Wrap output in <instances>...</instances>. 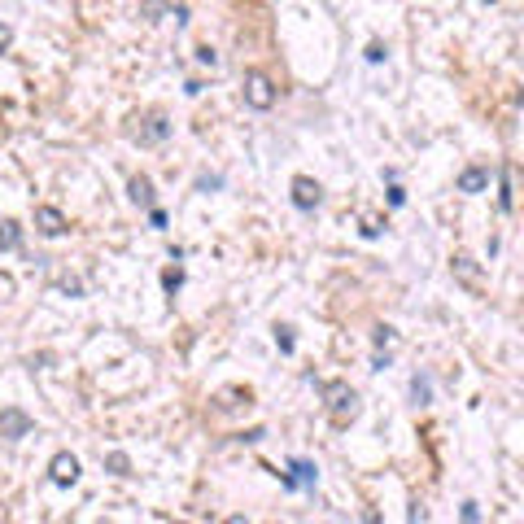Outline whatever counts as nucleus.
Returning <instances> with one entry per match:
<instances>
[{"label":"nucleus","mask_w":524,"mask_h":524,"mask_svg":"<svg viewBox=\"0 0 524 524\" xmlns=\"http://www.w3.org/2000/svg\"><path fill=\"white\" fill-rule=\"evenodd\" d=\"M319 393L328 398V411H332V420H337V424H345V420H354V415H359V393L345 385V380H324Z\"/></svg>","instance_id":"f257e3e1"},{"label":"nucleus","mask_w":524,"mask_h":524,"mask_svg":"<svg viewBox=\"0 0 524 524\" xmlns=\"http://www.w3.org/2000/svg\"><path fill=\"white\" fill-rule=\"evenodd\" d=\"M245 105L249 110H271L276 105V83L262 75V70H249L245 75Z\"/></svg>","instance_id":"f03ea898"},{"label":"nucleus","mask_w":524,"mask_h":524,"mask_svg":"<svg viewBox=\"0 0 524 524\" xmlns=\"http://www.w3.org/2000/svg\"><path fill=\"white\" fill-rule=\"evenodd\" d=\"M35 428V420L27 411H18V407H5L0 411V437H9V442H18V437H27Z\"/></svg>","instance_id":"7ed1b4c3"},{"label":"nucleus","mask_w":524,"mask_h":524,"mask_svg":"<svg viewBox=\"0 0 524 524\" xmlns=\"http://www.w3.org/2000/svg\"><path fill=\"white\" fill-rule=\"evenodd\" d=\"M315 463H306V459H293L289 463V472H280V481H284V490H315Z\"/></svg>","instance_id":"20e7f679"},{"label":"nucleus","mask_w":524,"mask_h":524,"mask_svg":"<svg viewBox=\"0 0 524 524\" xmlns=\"http://www.w3.org/2000/svg\"><path fill=\"white\" fill-rule=\"evenodd\" d=\"M319 201H324V188H319L311 175H297L293 180V206L297 210H315Z\"/></svg>","instance_id":"39448f33"},{"label":"nucleus","mask_w":524,"mask_h":524,"mask_svg":"<svg viewBox=\"0 0 524 524\" xmlns=\"http://www.w3.org/2000/svg\"><path fill=\"white\" fill-rule=\"evenodd\" d=\"M49 476H53V485H75L79 481V459L75 455H53V463H49Z\"/></svg>","instance_id":"423d86ee"},{"label":"nucleus","mask_w":524,"mask_h":524,"mask_svg":"<svg viewBox=\"0 0 524 524\" xmlns=\"http://www.w3.org/2000/svg\"><path fill=\"white\" fill-rule=\"evenodd\" d=\"M35 228H40L44 236H62L66 232V214L57 206H35Z\"/></svg>","instance_id":"0eeeda50"},{"label":"nucleus","mask_w":524,"mask_h":524,"mask_svg":"<svg viewBox=\"0 0 524 524\" xmlns=\"http://www.w3.org/2000/svg\"><path fill=\"white\" fill-rule=\"evenodd\" d=\"M455 188L459 193H485V188H490V171H485V166H468Z\"/></svg>","instance_id":"6e6552de"},{"label":"nucleus","mask_w":524,"mask_h":524,"mask_svg":"<svg viewBox=\"0 0 524 524\" xmlns=\"http://www.w3.org/2000/svg\"><path fill=\"white\" fill-rule=\"evenodd\" d=\"M171 136V123H166L162 114H153L145 127H140V145H162V140Z\"/></svg>","instance_id":"1a4fd4ad"},{"label":"nucleus","mask_w":524,"mask_h":524,"mask_svg":"<svg viewBox=\"0 0 524 524\" xmlns=\"http://www.w3.org/2000/svg\"><path fill=\"white\" fill-rule=\"evenodd\" d=\"M127 193H131V201H136V206H153V197H158V193H153V180H149V175H131V184H127Z\"/></svg>","instance_id":"9d476101"},{"label":"nucleus","mask_w":524,"mask_h":524,"mask_svg":"<svg viewBox=\"0 0 524 524\" xmlns=\"http://www.w3.org/2000/svg\"><path fill=\"white\" fill-rule=\"evenodd\" d=\"M498 210H503V214L516 210V197H511V166L498 171Z\"/></svg>","instance_id":"9b49d317"},{"label":"nucleus","mask_w":524,"mask_h":524,"mask_svg":"<svg viewBox=\"0 0 524 524\" xmlns=\"http://www.w3.org/2000/svg\"><path fill=\"white\" fill-rule=\"evenodd\" d=\"M455 276H459L463 284H472V289H476V284H481V267H476L468 254H459V258H455Z\"/></svg>","instance_id":"f8f14e48"},{"label":"nucleus","mask_w":524,"mask_h":524,"mask_svg":"<svg viewBox=\"0 0 524 524\" xmlns=\"http://www.w3.org/2000/svg\"><path fill=\"white\" fill-rule=\"evenodd\" d=\"M18 245H22V228L14 219H5V223H0V249L9 254V249H18Z\"/></svg>","instance_id":"ddd939ff"},{"label":"nucleus","mask_w":524,"mask_h":524,"mask_svg":"<svg viewBox=\"0 0 524 524\" xmlns=\"http://www.w3.org/2000/svg\"><path fill=\"white\" fill-rule=\"evenodd\" d=\"M411 398H415V407H428V402H433V380H428V376H415V380H411Z\"/></svg>","instance_id":"4468645a"},{"label":"nucleus","mask_w":524,"mask_h":524,"mask_svg":"<svg viewBox=\"0 0 524 524\" xmlns=\"http://www.w3.org/2000/svg\"><path fill=\"white\" fill-rule=\"evenodd\" d=\"M105 468H110L114 476H131V459L123 455V450H114V455H105Z\"/></svg>","instance_id":"2eb2a0df"},{"label":"nucleus","mask_w":524,"mask_h":524,"mask_svg":"<svg viewBox=\"0 0 524 524\" xmlns=\"http://www.w3.org/2000/svg\"><path fill=\"white\" fill-rule=\"evenodd\" d=\"M162 289L175 297V293L184 289V271H180V267H166V271H162Z\"/></svg>","instance_id":"dca6fc26"},{"label":"nucleus","mask_w":524,"mask_h":524,"mask_svg":"<svg viewBox=\"0 0 524 524\" xmlns=\"http://www.w3.org/2000/svg\"><path fill=\"white\" fill-rule=\"evenodd\" d=\"M162 14H171V5H166V0H140V18H162Z\"/></svg>","instance_id":"f3484780"},{"label":"nucleus","mask_w":524,"mask_h":524,"mask_svg":"<svg viewBox=\"0 0 524 524\" xmlns=\"http://www.w3.org/2000/svg\"><path fill=\"white\" fill-rule=\"evenodd\" d=\"M53 284H57V289H62V293H70V297H83V284H79L75 276H57Z\"/></svg>","instance_id":"a211bd4d"},{"label":"nucleus","mask_w":524,"mask_h":524,"mask_svg":"<svg viewBox=\"0 0 524 524\" xmlns=\"http://www.w3.org/2000/svg\"><path fill=\"white\" fill-rule=\"evenodd\" d=\"M214 188H223V175H201L197 180V193H214Z\"/></svg>","instance_id":"6ab92c4d"},{"label":"nucleus","mask_w":524,"mask_h":524,"mask_svg":"<svg viewBox=\"0 0 524 524\" xmlns=\"http://www.w3.org/2000/svg\"><path fill=\"white\" fill-rule=\"evenodd\" d=\"M276 345H280V354H293V332L289 328H276Z\"/></svg>","instance_id":"aec40b11"},{"label":"nucleus","mask_w":524,"mask_h":524,"mask_svg":"<svg viewBox=\"0 0 524 524\" xmlns=\"http://www.w3.org/2000/svg\"><path fill=\"white\" fill-rule=\"evenodd\" d=\"M372 341H376V350H385V345L393 341V328H385V324H380V328L372 332Z\"/></svg>","instance_id":"412c9836"},{"label":"nucleus","mask_w":524,"mask_h":524,"mask_svg":"<svg viewBox=\"0 0 524 524\" xmlns=\"http://www.w3.org/2000/svg\"><path fill=\"white\" fill-rule=\"evenodd\" d=\"M389 206H393V210H398V206H407V193H402V188L393 184V180H389Z\"/></svg>","instance_id":"4be33fe9"},{"label":"nucleus","mask_w":524,"mask_h":524,"mask_svg":"<svg viewBox=\"0 0 524 524\" xmlns=\"http://www.w3.org/2000/svg\"><path fill=\"white\" fill-rule=\"evenodd\" d=\"M9 44H14V27H5V22H0V53H5Z\"/></svg>","instance_id":"5701e85b"},{"label":"nucleus","mask_w":524,"mask_h":524,"mask_svg":"<svg viewBox=\"0 0 524 524\" xmlns=\"http://www.w3.org/2000/svg\"><path fill=\"white\" fill-rule=\"evenodd\" d=\"M197 62L201 66H214V62H219V53H214V49H197Z\"/></svg>","instance_id":"b1692460"},{"label":"nucleus","mask_w":524,"mask_h":524,"mask_svg":"<svg viewBox=\"0 0 524 524\" xmlns=\"http://www.w3.org/2000/svg\"><path fill=\"white\" fill-rule=\"evenodd\" d=\"M463 520L476 524V520H481V507H476V503H463Z\"/></svg>","instance_id":"393cba45"},{"label":"nucleus","mask_w":524,"mask_h":524,"mask_svg":"<svg viewBox=\"0 0 524 524\" xmlns=\"http://www.w3.org/2000/svg\"><path fill=\"white\" fill-rule=\"evenodd\" d=\"M367 62H385V44H367Z\"/></svg>","instance_id":"a878e982"},{"label":"nucleus","mask_w":524,"mask_h":524,"mask_svg":"<svg viewBox=\"0 0 524 524\" xmlns=\"http://www.w3.org/2000/svg\"><path fill=\"white\" fill-rule=\"evenodd\" d=\"M149 223H153V228H166V214L158 206H149Z\"/></svg>","instance_id":"bb28decb"},{"label":"nucleus","mask_w":524,"mask_h":524,"mask_svg":"<svg viewBox=\"0 0 524 524\" xmlns=\"http://www.w3.org/2000/svg\"><path fill=\"white\" fill-rule=\"evenodd\" d=\"M171 18H175V22L184 27V22H188V5H175V9H171Z\"/></svg>","instance_id":"cd10ccee"},{"label":"nucleus","mask_w":524,"mask_h":524,"mask_svg":"<svg viewBox=\"0 0 524 524\" xmlns=\"http://www.w3.org/2000/svg\"><path fill=\"white\" fill-rule=\"evenodd\" d=\"M485 5H498V0H485Z\"/></svg>","instance_id":"c85d7f7f"}]
</instances>
